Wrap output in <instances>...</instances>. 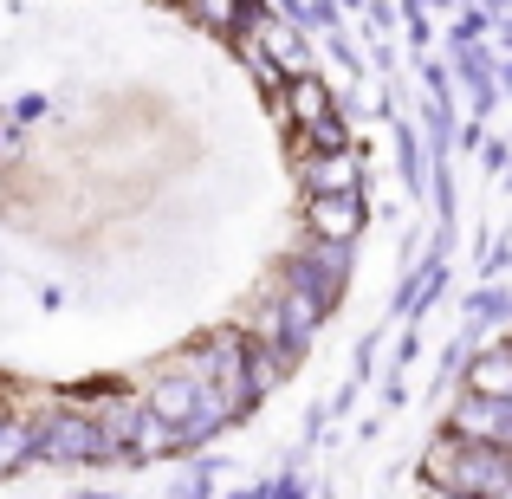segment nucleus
I'll return each instance as SVG.
<instances>
[{
	"label": "nucleus",
	"instance_id": "4",
	"mask_svg": "<svg viewBox=\"0 0 512 499\" xmlns=\"http://www.w3.org/2000/svg\"><path fill=\"white\" fill-rule=\"evenodd\" d=\"M305 182H312L318 195H331V188H357V156H344L338 143H331V150L318 156L312 169H305Z\"/></svg>",
	"mask_w": 512,
	"mask_h": 499
},
{
	"label": "nucleus",
	"instance_id": "6",
	"mask_svg": "<svg viewBox=\"0 0 512 499\" xmlns=\"http://www.w3.org/2000/svg\"><path fill=\"white\" fill-rule=\"evenodd\" d=\"M227 13H234V0H201V20H214V26H227Z\"/></svg>",
	"mask_w": 512,
	"mask_h": 499
},
{
	"label": "nucleus",
	"instance_id": "5",
	"mask_svg": "<svg viewBox=\"0 0 512 499\" xmlns=\"http://www.w3.org/2000/svg\"><path fill=\"white\" fill-rule=\"evenodd\" d=\"M292 104H299L305 124H325V85H318V78H299V85H292Z\"/></svg>",
	"mask_w": 512,
	"mask_h": 499
},
{
	"label": "nucleus",
	"instance_id": "1",
	"mask_svg": "<svg viewBox=\"0 0 512 499\" xmlns=\"http://www.w3.org/2000/svg\"><path fill=\"white\" fill-rule=\"evenodd\" d=\"M422 467L441 493H512V448L480 435H441Z\"/></svg>",
	"mask_w": 512,
	"mask_h": 499
},
{
	"label": "nucleus",
	"instance_id": "2",
	"mask_svg": "<svg viewBox=\"0 0 512 499\" xmlns=\"http://www.w3.org/2000/svg\"><path fill=\"white\" fill-rule=\"evenodd\" d=\"M39 461L46 467H91V461H104L98 415H78V409L39 415Z\"/></svg>",
	"mask_w": 512,
	"mask_h": 499
},
{
	"label": "nucleus",
	"instance_id": "3",
	"mask_svg": "<svg viewBox=\"0 0 512 499\" xmlns=\"http://www.w3.org/2000/svg\"><path fill=\"white\" fill-rule=\"evenodd\" d=\"M357 221H363L357 188H331V195H312V234H325V240H350V234H357Z\"/></svg>",
	"mask_w": 512,
	"mask_h": 499
}]
</instances>
